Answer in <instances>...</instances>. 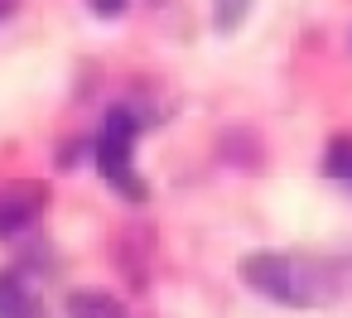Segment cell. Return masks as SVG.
I'll list each match as a JSON object with an SVG mask.
<instances>
[{"mask_svg":"<svg viewBox=\"0 0 352 318\" xmlns=\"http://www.w3.org/2000/svg\"><path fill=\"white\" fill-rule=\"evenodd\" d=\"M135 135H140V116H135L131 106H111V111H107V126H102V140H97V169H102V179H107L116 193H126L131 203L145 198V179H140L135 164H131Z\"/></svg>","mask_w":352,"mask_h":318,"instance_id":"obj_2","label":"cell"},{"mask_svg":"<svg viewBox=\"0 0 352 318\" xmlns=\"http://www.w3.org/2000/svg\"><path fill=\"white\" fill-rule=\"evenodd\" d=\"M0 318H49L20 270H0Z\"/></svg>","mask_w":352,"mask_h":318,"instance_id":"obj_4","label":"cell"},{"mask_svg":"<svg viewBox=\"0 0 352 318\" xmlns=\"http://www.w3.org/2000/svg\"><path fill=\"white\" fill-rule=\"evenodd\" d=\"M246 10H251V0H217V15H212V25H217L222 34H232V30L246 20Z\"/></svg>","mask_w":352,"mask_h":318,"instance_id":"obj_7","label":"cell"},{"mask_svg":"<svg viewBox=\"0 0 352 318\" xmlns=\"http://www.w3.org/2000/svg\"><path fill=\"white\" fill-rule=\"evenodd\" d=\"M241 280L285 304V308H318V304H333L342 294L338 275L323 265V260H309V255H289V251H256L241 260Z\"/></svg>","mask_w":352,"mask_h":318,"instance_id":"obj_1","label":"cell"},{"mask_svg":"<svg viewBox=\"0 0 352 318\" xmlns=\"http://www.w3.org/2000/svg\"><path fill=\"white\" fill-rule=\"evenodd\" d=\"M68 318H126V308L107 289H78L68 294Z\"/></svg>","mask_w":352,"mask_h":318,"instance_id":"obj_5","label":"cell"},{"mask_svg":"<svg viewBox=\"0 0 352 318\" xmlns=\"http://www.w3.org/2000/svg\"><path fill=\"white\" fill-rule=\"evenodd\" d=\"M87 5H92V15L116 20V15H126V5H131V0H87Z\"/></svg>","mask_w":352,"mask_h":318,"instance_id":"obj_8","label":"cell"},{"mask_svg":"<svg viewBox=\"0 0 352 318\" xmlns=\"http://www.w3.org/2000/svg\"><path fill=\"white\" fill-rule=\"evenodd\" d=\"M323 169L352 188V140H333V145H328V159H323Z\"/></svg>","mask_w":352,"mask_h":318,"instance_id":"obj_6","label":"cell"},{"mask_svg":"<svg viewBox=\"0 0 352 318\" xmlns=\"http://www.w3.org/2000/svg\"><path fill=\"white\" fill-rule=\"evenodd\" d=\"M39 212H44V193L39 188H10V193H0V236H15V231L34 227Z\"/></svg>","mask_w":352,"mask_h":318,"instance_id":"obj_3","label":"cell"},{"mask_svg":"<svg viewBox=\"0 0 352 318\" xmlns=\"http://www.w3.org/2000/svg\"><path fill=\"white\" fill-rule=\"evenodd\" d=\"M10 10H15V0H0V20H6Z\"/></svg>","mask_w":352,"mask_h":318,"instance_id":"obj_9","label":"cell"}]
</instances>
